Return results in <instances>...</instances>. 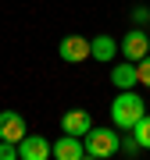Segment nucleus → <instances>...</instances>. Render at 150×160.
<instances>
[{
	"label": "nucleus",
	"instance_id": "obj_13",
	"mask_svg": "<svg viewBox=\"0 0 150 160\" xmlns=\"http://www.w3.org/2000/svg\"><path fill=\"white\" fill-rule=\"evenodd\" d=\"M118 149H121V153H129V157H136V153H139V149H143V146L136 142V135H121V142H118Z\"/></svg>",
	"mask_w": 150,
	"mask_h": 160
},
{
	"label": "nucleus",
	"instance_id": "obj_6",
	"mask_svg": "<svg viewBox=\"0 0 150 160\" xmlns=\"http://www.w3.org/2000/svg\"><path fill=\"white\" fill-rule=\"evenodd\" d=\"M50 157H57V160H82L86 157V146L79 142V135H68V132H64L57 142L50 146Z\"/></svg>",
	"mask_w": 150,
	"mask_h": 160
},
{
	"label": "nucleus",
	"instance_id": "obj_14",
	"mask_svg": "<svg viewBox=\"0 0 150 160\" xmlns=\"http://www.w3.org/2000/svg\"><path fill=\"white\" fill-rule=\"evenodd\" d=\"M0 160H18V142L0 139Z\"/></svg>",
	"mask_w": 150,
	"mask_h": 160
},
{
	"label": "nucleus",
	"instance_id": "obj_5",
	"mask_svg": "<svg viewBox=\"0 0 150 160\" xmlns=\"http://www.w3.org/2000/svg\"><path fill=\"white\" fill-rule=\"evenodd\" d=\"M25 135H29V132H25V118L14 114V110H0V139H7V142H22Z\"/></svg>",
	"mask_w": 150,
	"mask_h": 160
},
{
	"label": "nucleus",
	"instance_id": "obj_1",
	"mask_svg": "<svg viewBox=\"0 0 150 160\" xmlns=\"http://www.w3.org/2000/svg\"><path fill=\"white\" fill-rule=\"evenodd\" d=\"M143 114H147V103L139 100L132 89H121L115 96V103H111V125H115L118 132H132V125Z\"/></svg>",
	"mask_w": 150,
	"mask_h": 160
},
{
	"label": "nucleus",
	"instance_id": "obj_10",
	"mask_svg": "<svg viewBox=\"0 0 150 160\" xmlns=\"http://www.w3.org/2000/svg\"><path fill=\"white\" fill-rule=\"evenodd\" d=\"M118 53V43L111 39V36H97V39H89V57L97 61H115Z\"/></svg>",
	"mask_w": 150,
	"mask_h": 160
},
{
	"label": "nucleus",
	"instance_id": "obj_8",
	"mask_svg": "<svg viewBox=\"0 0 150 160\" xmlns=\"http://www.w3.org/2000/svg\"><path fill=\"white\" fill-rule=\"evenodd\" d=\"M61 128L68 132V135H86V132L93 128V118H89V110H68V114L61 118Z\"/></svg>",
	"mask_w": 150,
	"mask_h": 160
},
{
	"label": "nucleus",
	"instance_id": "obj_4",
	"mask_svg": "<svg viewBox=\"0 0 150 160\" xmlns=\"http://www.w3.org/2000/svg\"><path fill=\"white\" fill-rule=\"evenodd\" d=\"M57 53H61V61H68V64H82L89 57V39H82V36H64L57 43Z\"/></svg>",
	"mask_w": 150,
	"mask_h": 160
},
{
	"label": "nucleus",
	"instance_id": "obj_7",
	"mask_svg": "<svg viewBox=\"0 0 150 160\" xmlns=\"http://www.w3.org/2000/svg\"><path fill=\"white\" fill-rule=\"evenodd\" d=\"M50 157V142L43 135H25L18 142V160H46Z\"/></svg>",
	"mask_w": 150,
	"mask_h": 160
},
{
	"label": "nucleus",
	"instance_id": "obj_12",
	"mask_svg": "<svg viewBox=\"0 0 150 160\" xmlns=\"http://www.w3.org/2000/svg\"><path fill=\"white\" fill-rule=\"evenodd\" d=\"M136 78H139V82H143V86L150 89V53H147L143 61H136Z\"/></svg>",
	"mask_w": 150,
	"mask_h": 160
},
{
	"label": "nucleus",
	"instance_id": "obj_3",
	"mask_svg": "<svg viewBox=\"0 0 150 160\" xmlns=\"http://www.w3.org/2000/svg\"><path fill=\"white\" fill-rule=\"evenodd\" d=\"M118 53H125V61H143L147 53H150V36L143 32V29H132L125 36V39H121V46H118Z\"/></svg>",
	"mask_w": 150,
	"mask_h": 160
},
{
	"label": "nucleus",
	"instance_id": "obj_2",
	"mask_svg": "<svg viewBox=\"0 0 150 160\" xmlns=\"http://www.w3.org/2000/svg\"><path fill=\"white\" fill-rule=\"evenodd\" d=\"M82 139H86L82 146H86V157H89V160H107V157H115V153H118V142H121V135H118L115 128H89Z\"/></svg>",
	"mask_w": 150,
	"mask_h": 160
},
{
	"label": "nucleus",
	"instance_id": "obj_15",
	"mask_svg": "<svg viewBox=\"0 0 150 160\" xmlns=\"http://www.w3.org/2000/svg\"><path fill=\"white\" fill-rule=\"evenodd\" d=\"M132 18H136V22H147V18H150V7H136Z\"/></svg>",
	"mask_w": 150,
	"mask_h": 160
},
{
	"label": "nucleus",
	"instance_id": "obj_11",
	"mask_svg": "<svg viewBox=\"0 0 150 160\" xmlns=\"http://www.w3.org/2000/svg\"><path fill=\"white\" fill-rule=\"evenodd\" d=\"M132 135H136V142L143 146V149H150V114H143V118L132 125Z\"/></svg>",
	"mask_w": 150,
	"mask_h": 160
},
{
	"label": "nucleus",
	"instance_id": "obj_9",
	"mask_svg": "<svg viewBox=\"0 0 150 160\" xmlns=\"http://www.w3.org/2000/svg\"><path fill=\"white\" fill-rule=\"evenodd\" d=\"M111 82H115L118 89H132L136 86V64L132 61H121V64H115V68H111Z\"/></svg>",
	"mask_w": 150,
	"mask_h": 160
}]
</instances>
